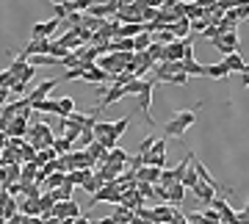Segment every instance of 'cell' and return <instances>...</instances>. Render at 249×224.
<instances>
[{"instance_id":"ee69618b","label":"cell","mask_w":249,"mask_h":224,"mask_svg":"<svg viewBox=\"0 0 249 224\" xmlns=\"http://www.w3.org/2000/svg\"><path fill=\"white\" fill-rule=\"evenodd\" d=\"M169 83H172V86H186V83H188V75H186V72H175V75L169 78Z\"/></svg>"},{"instance_id":"4fadbf2b","label":"cell","mask_w":249,"mask_h":224,"mask_svg":"<svg viewBox=\"0 0 249 224\" xmlns=\"http://www.w3.org/2000/svg\"><path fill=\"white\" fill-rule=\"evenodd\" d=\"M191 163H194V169H196V174H199V183H208L211 189H216V191H224V186L219 183V180L211 174V172L205 169V163H199V161H194V155H191Z\"/></svg>"},{"instance_id":"bcb514c9","label":"cell","mask_w":249,"mask_h":224,"mask_svg":"<svg viewBox=\"0 0 249 224\" xmlns=\"http://www.w3.org/2000/svg\"><path fill=\"white\" fill-rule=\"evenodd\" d=\"M202 36H205V39H211V42H213L216 36H222V34H219V28H216V25H208V28L202 31Z\"/></svg>"},{"instance_id":"7dc6e473","label":"cell","mask_w":249,"mask_h":224,"mask_svg":"<svg viewBox=\"0 0 249 224\" xmlns=\"http://www.w3.org/2000/svg\"><path fill=\"white\" fill-rule=\"evenodd\" d=\"M14 97V94H11V89H0V108H6L9 105V100Z\"/></svg>"},{"instance_id":"e0dca14e","label":"cell","mask_w":249,"mask_h":224,"mask_svg":"<svg viewBox=\"0 0 249 224\" xmlns=\"http://www.w3.org/2000/svg\"><path fill=\"white\" fill-rule=\"evenodd\" d=\"M222 64L227 67V72H247V61L241 58L238 53H230V55H224Z\"/></svg>"},{"instance_id":"8fae6325","label":"cell","mask_w":249,"mask_h":224,"mask_svg":"<svg viewBox=\"0 0 249 224\" xmlns=\"http://www.w3.org/2000/svg\"><path fill=\"white\" fill-rule=\"evenodd\" d=\"M213 207L219 210V216H222V224H238V213L230 207V202H227V199L216 197L213 199Z\"/></svg>"},{"instance_id":"4316f807","label":"cell","mask_w":249,"mask_h":224,"mask_svg":"<svg viewBox=\"0 0 249 224\" xmlns=\"http://www.w3.org/2000/svg\"><path fill=\"white\" fill-rule=\"evenodd\" d=\"M205 69H208V78H213V81H224V78L230 75V72H227V67H224L222 61H219V64H208Z\"/></svg>"},{"instance_id":"d6986e66","label":"cell","mask_w":249,"mask_h":224,"mask_svg":"<svg viewBox=\"0 0 249 224\" xmlns=\"http://www.w3.org/2000/svg\"><path fill=\"white\" fill-rule=\"evenodd\" d=\"M58 45H61V47H67L70 53H75L78 47H83V42H80V36L75 34V31H67V34H64L61 39H58Z\"/></svg>"},{"instance_id":"30bf717a","label":"cell","mask_w":249,"mask_h":224,"mask_svg":"<svg viewBox=\"0 0 249 224\" xmlns=\"http://www.w3.org/2000/svg\"><path fill=\"white\" fill-rule=\"evenodd\" d=\"M58 86V78H50V81H42L39 86H36L31 94H25L28 97V103L34 105V103H39V100H47V94H50V89H55Z\"/></svg>"},{"instance_id":"83f0119b","label":"cell","mask_w":249,"mask_h":224,"mask_svg":"<svg viewBox=\"0 0 249 224\" xmlns=\"http://www.w3.org/2000/svg\"><path fill=\"white\" fill-rule=\"evenodd\" d=\"M86 153H89V155H91V158H94L97 163H103V161L108 158V150H106V147H103L100 141H91L89 147H86Z\"/></svg>"},{"instance_id":"8d00e7d4","label":"cell","mask_w":249,"mask_h":224,"mask_svg":"<svg viewBox=\"0 0 249 224\" xmlns=\"http://www.w3.org/2000/svg\"><path fill=\"white\" fill-rule=\"evenodd\" d=\"M155 141H158L155 136H144L142 141H139V155H147V153L152 150V147H155Z\"/></svg>"},{"instance_id":"db71d44e","label":"cell","mask_w":249,"mask_h":224,"mask_svg":"<svg viewBox=\"0 0 249 224\" xmlns=\"http://www.w3.org/2000/svg\"><path fill=\"white\" fill-rule=\"evenodd\" d=\"M241 3H249V0H241Z\"/></svg>"},{"instance_id":"5b68a950","label":"cell","mask_w":249,"mask_h":224,"mask_svg":"<svg viewBox=\"0 0 249 224\" xmlns=\"http://www.w3.org/2000/svg\"><path fill=\"white\" fill-rule=\"evenodd\" d=\"M119 197H122V191L116 189L114 183H106L103 189L91 197V205H103V202H111V205H119Z\"/></svg>"},{"instance_id":"6da1fadb","label":"cell","mask_w":249,"mask_h":224,"mask_svg":"<svg viewBox=\"0 0 249 224\" xmlns=\"http://www.w3.org/2000/svg\"><path fill=\"white\" fill-rule=\"evenodd\" d=\"M25 141L34 147L36 153H42V150H50V147H53L55 133H53V127L47 125V122H34V125L28 127Z\"/></svg>"},{"instance_id":"cb8c5ba5","label":"cell","mask_w":249,"mask_h":224,"mask_svg":"<svg viewBox=\"0 0 249 224\" xmlns=\"http://www.w3.org/2000/svg\"><path fill=\"white\" fill-rule=\"evenodd\" d=\"M183 72H186L188 78H208V69L196 61H183Z\"/></svg>"},{"instance_id":"484cf974","label":"cell","mask_w":249,"mask_h":224,"mask_svg":"<svg viewBox=\"0 0 249 224\" xmlns=\"http://www.w3.org/2000/svg\"><path fill=\"white\" fill-rule=\"evenodd\" d=\"M114 219H116V224H133V222H136V210H127V207L116 205Z\"/></svg>"},{"instance_id":"ba28073f","label":"cell","mask_w":249,"mask_h":224,"mask_svg":"<svg viewBox=\"0 0 249 224\" xmlns=\"http://www.w3.org/2000/svg\"><path fill=\"white\" fill-rule=\"evenodd\" d=\"M61 25L58 19H47V22H36L34 28H31V39H53L55 28Z\"/></svg>"},{"instance_id":"74e56055","label":"cell","mask_w":249,"mask_h":224,"mask_svg":"<svg viewBox=\"0 0 249 224\" xmlns=\"http://www.w3.org/2000/svg\"><path fill=\"white\" fill-rule=\"evenodd\" d=\"M202 219H205V222H211V224H219V222H222V216H219V210H216L213 205H208V207L202 210Z\"/></svg>"},{"instance_id":"5bb4252c","label":"cell","mask_w":249,"mask_h":224,"mask_svg":"<svg viewBox=\"0 0 249 224\" xmlns=\"http://www.w3.org/2000/svg\"><path fill=\"white\" fill-rule=\"evenodd\" d=\"M194 197L199 199V202H205V205H213V199H216V189H211L208 183H196L194 189Z\"/></svg>"},{"instance_id":"ac0fdd59","label":"cell","mask_w":249,"mask_h":224,"mask_svg":"<svg viewBox=\"0 0 249 224\" xmlns=\"http://www.w3.org/2000/svg\"><path fill=\"white\" fill-rule=\"evenodd\" d=\"M28 64H31V61H28V53L22 50V53H19V55H14V61L9 64V72H11V75H14V78L19 81V75L25 72V67H28Z\"/></svg>"},{"instance_id":"7a4b0ae2","label":"cell","mask_w":249,"mask_h":224,"mask_svg":"<svg viewBox=\"0 0 249 224\" xmlns=\"http://www.w3.org/2000/svg\"><path fill=\"white\" fill-rule=\"evenodd\" d=\"M196 122V111H180L175 117L163 125V136H169V138H183L186 130Z\"/></svg>"},{"instance_id":"e575fe53","label":"cell","mask_w":249,"mask_h":224,"mask_svg":"<svg viewBox=\"0 0 249 224\" xmlns=\"http://www.w3.org/2000/svg\"><path fill=\"white\" fill-rule=\"evenodd\" d=\"M175 39H178V36L172 34L169 28H163V31H158V34H155V39H152V42H158V45H172Z\"/></svg>"},{"instance_id":"60d3db41","label":"cell","mask_w":249,"mask_h":224,"mask_svg":"<svg viewBox=\"0 0 249 224\" xmlns=\"http://www.w3.org/2000/svg\"><path fill=\"white\" fill-rule=\"evenodd\" d=\"M67 17H70V9H67V3H58V6H53V19L64 22Z\"/></svg>"},{"instance_id":"7402d4cb","label":"cell","mask_w":249,"mask_h":224,"mask_svg":"<svg viewBox=\"0 0 249 224\" xmlns=\"http://www.w3.org/2000/svg\"><path fill=\"white\" fill-rule=\"evenodd\" d=\"M19 210H22V216H42V205H39V199L22 197V202H19Z\"/></svg>"},{"instance_id":"d590c367","label":"cell","mask_w":249,"mask_h":224,"mask_svg":"<svg viewBox=\"0 0 249 224\" xmlns=\"http://www.w3.org/2000/svg\"><path fill=\"white\" fill-rule=\"evenodd\" d=\"M127 127H130V117H122L119 122H114V138H116V141L124 136V130H127Z\"/></svg>"},{"instance_id":"816d5d0a","label":"cell","mask_w":249,"mask_h":224,"mask_svg":"<svg viewBox=\"0 0 249 224\" xmlns=\"http://www.w3.org/2000/svg\"><path fill=\"white\" fill-rule=\"evenodd\" d=\"M72 224H91V222H89V219H86V216H78V219H75V222H72Z\"/></svg>"},{"instance_id":"3957f363","label":"cell","mask_w":249,"mask_h":224,"mask_svg":"<svg viewBox=\"0 0 249 224\" xmlns=\"http://www.w3.org/2000/svg\"><path fill=\"white\" fill-rule=\"evenodd\" d=\"M130 58H133V53H106V55L97 58V67L106 69L108 75L114 78V75H119V72H124L130 67Z\"/></svg>"},{"instance_id":"f5cc1de1","label":"cell","mask_w":249,"mask_h":224,"mask_svg":"<svg viewBox=\"0 0 249 224\" xmlns=\"http://www.w3.org/2000/svg\"><path fill=\"white\" fill-rule=\"evenodd\" d=\"M247 72H249V61H247Z\"/></svg>"},{"instance_id":"f907efd6","label":"cell","mask_w":249,"mask_h":224,"mask_svg":"<svg viewBox=\"0 0 249 224\" xmlns=\"http://www.w3.org/2000/svg\"><path fill=\"white\" fill-rule=\"evenodd\" d=\"M97 224H116V219H114V216H106V219H100Z\"/></svg>"},{"instance_id":"ffe728a7","label":"cell","mask_w":249,"mask_h":224,"mask_svg":"<svg viewBox=\"0 0 249 224\" xmlns=\"http://www.w3.org/2000/svg\"><path fill=\"white\" fill-rule=\"evenodd\" d=\"M169 31L178 36V39H186V36L191 34V19H188V17H180L178 22H172V25H169Z\"/></svg>"},{"instance_id":"b9f144b4","label":"cell","mask_w":249,"mask_h":224,"mask_svg":"<svg viewBox=\"0 0 249 224\" xmlns=\"http://www.w3.org/2000/svg\"><path fill=\"white\" fill-rule=\"evenodd\" d=\"M34 78H36V67H34V64H28V67H25V72L19 75V83H25V86H28V83L34 81Z\"/></svg>"},{"instance_id":"9a60e30c","label":"cell","mask_w":249,"mask_h":224,"mask_svg":"<svg viewBox=\"0 0 249 224\" xmlns=\"http://www.w3.org/2000/svg\"><path fill=\"white\" fill-rule=\"evenodd\" d=\"M183 199H186V186H183V183H178V186L166 189V194H163V202H169L172 207H178Z\"/></svg>"},{"instance_id":"2e32d148","label":"cell","mask_w":249,"mask_h":224,"mask_svg":"<svg viewBox=\"0 0 249 224\" xmlns=\"http://www.w3.org/2000/svg\"><path fill=\"white\" fill-rule=\"evenodd\" d=\"M103 186H106V183H103V180L94 174V169H91V172H86V180H83V186H80V189L86 191V194H91V197H94V194H97Z\"/></svg>"},{"instance_id":"f546056e","label":"cell","mask_w":249,"mask_h":224,"mask_svg":"<svg viewBox=\"0 0 249 224\" xmlns=\"http://www.w3.org/2000/svg\"><path fill=\"white\" fill-rule=\"evenodd\" d=\"M70 114H75V100L72 97H61L58 100V117H70Z\"/></svg>"},{"instance_id":"836d02e7","label":"cell","mask_w":249,"mask_h":224,"mask_svg":"<svg viewBox=\"0 0 249 224\" xmlns=\"http://www.w3.org/2000/svg\"><path fill=\"white\" fill-rule=\"evenodd\" d=\"M144 86H147V81H144V78H136V81H130L127 86H124V94H127V97H130V94L139 97V91H142Z\"/></svg>"},{"instance_id":"f1b7e54d","label":"cell","mask_w":249,"mask_h":224,"mask_svg":"<svg viewBox=\"0 0 249 224\" xmlns=\"http://www.w3.org/2000/svg\"><path fill=\"white\" fill-rule=\"evenodd\" d=\"M150 45H152V34H147V31H142V34L133 39V50L136 53H144Z\"/></svg>"},{"instance_id":"7c38bea8","label":"cell","mask_w":249,"mask_h":224,"mask_svg":"<svg viewBox=\"0 0 249 224\" xmlns=\"http://www.w3.org/2000/svg\"><path fill=\"white\" fill-rule=\"evenodd\" d=\"M119 205L127 207V210H139L144 205V197L139 194V189H130V191H122V197H119Z\"/></svg>"},{"instance_id":"603a6c76","label":"cell","mask_w":249,"mask_h":224,"mask_svg":"<svg viewBox=\"0 0 249 224\" xmlns=\"http://www.w3.org/2000/svg\"><path fill=\"white\" fill-rule=\"evenodd\" d=\"M31 108H34V114H58V100H39Z\"/></svg>"},{"instance_id":"d4e9b609","label":"cell","mask_w":249,"mask_h":224,"mask_svg":"<svg viewBox=\"0 0 249 224\" xmlns=\"http://www.w3.org/2000/svg\"><path fill=\"white\" fill-rule=\"evenodd\" d=\"M53 150H55V155L61 158V155H70L72 150H75V144H72L70 138H64V136H55V141H53Z\"/></svg>"},{"instance_id":"ab89813d","label":"cell","mask_w":249,"mask_h":224,"mask_svg":"<svg viewBox=\"0 0 249 224\" xmlns=\"http://www.w3.org/2000/svg\"><path fill=\"white\" fill-rule=\"evenodd\" d=\"M14 83H17V78H14V75H11L9 69H3V72H0V89H11Z\"/></svg>"},{"instance_id":"d6a6232c","label":"cell","mask_w":249,"mask_h":224,"mask_svg":"<svg viewBox=\"0 0 249 224\" xmlns=\"http://www.w3.org/2000/svg\"><path fill=\"white\" fill-rule=\"evenodd\" d=\"M136 189H139V194H142L144 199H152V202L158 199V194H155V186H152V183H136Z\"/></svg>"},{"instance_id":"52a82bcc","label":"cell","mask_w":249,"mask_h":224,"mask_svg":"<svg viewBox=\"0 0 249 224\" xmlns=\"http://www.w3.org/2000/svg\"><path fill=\"white\" fill-rule=\"evenodd\" d=\"M127 94H124V86H116V83H111V89L103 94V100H100V105L91 111V114H100L103 108H108V105H114V103H119V100H124Z\"/></svg>"},{"instance_id":"44dd1931","label":"cell","mask_w":249,"mask_h":224,"mask_svg":"<svg viewBox=\"0 0 249 224\" xmlns=\"http://www.w3.org/2000/svg\"><path fill=\"white\" fill-rule=\"evenodd\" d=\"M103 163H122V166H127V163H130V155L124 153L122 147H114V150H108V158ZM100 166V163H97Z\"/></svg>"},{"instance_id":"9c48e42d","label":"cell","mask_w":249,"mask_h":224,"mask_svg":"<svg viewBox=\"0 0 249 224\" xmlns=\"http://www.w3.org/2000/svg\"><path fill=\"white\" fill-rule=\"evenodd\" d=\"M83 81L86 83H108L111 75L106 69H100L97 64H83Z\"/></svg>"},{"instance_id":"4dcf8cb0","label":"cell","mask_w":249,"mask_h":224,"mask_svg":"<svg viewBox=\"0 0 249 224\" xmlns=\"http://www.w3.org/2000/svg\"><path fill=\"white\" fill-rule=\"evenodd\" d=\"M186 17L191 19V22H196V19L205 17V9L199 6V3H186Z\"/></svg>"},{"instance_id":"681fc988","label":"cell","mask_w":249,"mask_h":224,"mask_svg":"<svg viewBox=\"0 0 249 224\" xmlns=\"http://www.w3.org/2000/svg\"><path fill=\"white\" fill-rule=\"evenodd\" d=\"M6 144H9V133H6V130H0V153L6 150Z\"/></svg>"},{"instance_id":"c3c4849f","label":"cell","mask_w":249,"mask_h":224,"mask_svg":"<svg viewBox=\"0 0 249 224\" xmlns=\"http://www.w3.org/2000/svg\"><path fill=\"white\" fill-rule=\"evenodd\" d=\"M238 224H249V199H247V205H244V210L238 213Z\"/></svg>"},{"instance_id":"277c9868","label":"cell","mask_w":249,"mask_h":224,"mask_svg":"<svg viewBox=\"0 0 249 224\" xmlns=\"http://www.w3.org/2000/svg\"><path fill=\"white\" fill-rule=\"evenodd\" d=\"M213 47H216L222 55L238 53V31H227V34L216 36V39H213Z\"/></svg>"},{"instance_id":"7bdbcfd3","label":"cell","mask_w":249,"mask_h":224,"mask_svg":"<svg viewBox=\"0 0 249 224\" xmlns=\"http://www.w3.org/2000/svg\"><path fill=\"white\" fill-rule=\"evenodd\" d=\"M80 78H83V67H72L64 72V81H80Z\"/></svg>"},{"instance_id":"f35d334b","label":"cell","mask_w":249,"mask_h":224,"mask_svg":"<svg viewBox=\"0 0 249 224\" xmlns=\"http://www.w3.org/2000/svg\"><path fill=\"white\" fill-rule=\"evenodd\" d=\"M31 64L34 67H47V64H61V61L53 58V55H31Z\"/></svg>"},{"instance_id":"1f68e13d","label":"cell","mask_w":249,"mask_h":224,"mask_svg":"<svg viewBox=\"0 0 249 224\" xmlns=\"http://www.w3.org/2000/svg\"><path fill=\"white\" fill-rule=\"evenodd\" d=\"M196 183H199V174H196V169H194V163H188V169H186V174H183V186H186V189H194Z\"/></svg>"},{"instance_id":"8992f818","label":"cell","mask_w":249,"mask_h":224,"mask_svg":"<svg viewBox=\"0 0 249 224\" xmlns=\"http://www.w3.org/2000/svg\"><path fill=\"white\" fill-rule=\"evenodd\" d=\"M152 89H155V81H147L142 91H139V105H142V114L147 119V125H155V119H152Z\"/></svg>"},{"instance_id":"f6af8a7d","label":"cell","mask_w":249,"mask_h":224,"mask_svg":"<svg viewBox=\"0 0 249 224\" xmlns=\"http://www.w3.org/2000/svg\"><path fill=\"white\" fill-rule=\"evenodd\" d=\"M150 153H155V155H166V136H163V138H158V141H155V147H152Z\"/></svg>"}]
</instances>
